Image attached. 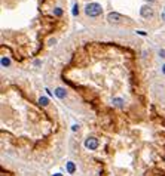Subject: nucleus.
<instances>
[{"label":"nucleus","instance_id":"9b49d317","mask_svg":"<svg viewBox=\"0 0 165 176\" xmlns=\"http://www.w3.org/2000/svg\"><path fill=\"white\" fill-rule=\"evenodd\" d=\"M72 130L73 132H77V130H79V124H73L72 126Z\"/></svg>","mask_w":165,"mask_h":176},{"label":"nucleus","instance_id":"f8f14e48","mask_svg":"<svg viewBox=\"0 0 165 176\" xmlns=\"http://www.w3.org/2000/svg\"><path fill=\"white\" fill-rule=\"evenodd\" d=\"M79 13V11H77V5H74V7H73V15H77Z\"/></svg>","mask_w":165,"mask_h":176},{"label":"nucleus","instance_id":"9d476101","mask_svg":"<svg viewBox=\"0 0 165 176\" xmlns=\"http://www.w3.org/2000/svg\"><path fill=\"white\" fill-rule=\"evenodd\" d=\"M54 13H55L57 16H61V15H63V11H61V9H60V7H57V9L54 11Z\"/></svg>","mask_w":165,"mask_h":176},{"label":"nucleus","instance_id":"6e6552de","mask_svg":"<svg viewBox=\"0 0 165 176\" xmlns=\"http://www.w3.org/2000/svg\"><path fill=\"white\" fill-rule=\"evenodd\" d=\"M113 104L116 105V107H122V105H124V101H122V99H113Z\"/></svg>","mask_w":165,"mask_h":176},{"label":"nucleus","instance_id":"4468645a","mask_svg":"<svg viewBox=\"0 0 165 176\" xmlns=\"http://www.w3.org/2000/svg\"><path fill=\"white\" fill-rule=\"evenodd\" d=\"M162 73H164V74H165V65H164V67H162Z\"/></svg>","mask_w":165,"mask_h":176},{"label":"nucleus","instance_id":"20e7f679","mask_svg":"<svg viewBox=\"0 0 165 176\" xmlns=\"http://www.w3.org/2000/svg\"><path fill=\"white\" fill-rule=\"evenodd\" d=\"M66 170H67L68 175H74L76 170H77L76 163H74V161H67V163H66Z\"/></svg>","mask_w":165,"mask_h":176},{"label":"nucleus","instance_id":"f257e3e1","mask_svg":"<svg viewBox=\"0 0 165 176\" xmlns=\"http://www.w3.org/2000/svg\"><path fill=\"white\" fill-rule=\"evenodd\" d=\"M85 12H86V15H88V16H92V18H94V16L101 15L103 7H101V5H98V3H89V5H86Z\"/></svg>","mask_w":165,"mask_h":176},{"label":"nucleus","instance_id":"f03ea898","mask_svg":"<svg viewBox=\"0 0 165 176\" xmlns=\"http://www.w3.org/2000/svg\"><path fill=\"white\" fill-rule=\"evenodd\" d=\"M107 21L112 22V24H119V22L124 21V16L119 15L118 12H110V13L107 15Z\"/></svg>","mask_w":165,"mask_h":176},{"label":"nucleus","instance_id":"39448f33","mask_svg":"<svg viewBox=\"0 0 165 176\" xmlns=\"http://www.w3.org/2000/svg\"><path fill=\"white\" fill-rule=\"evenodd\" d=\"M140 13H141L143 18H150V16L153 15V11H152L150 6H143L141 11H140Z\"/></svg>","mask_w":165,"mask_h":176},{"label":"nucleus","instance_id":"ddd939ff","mask_svg":"<svg viewBox=\"0 0 165 176\" xmlns=\"http://www.w3.org/2000/svg\"><path fill=\"white\" fill-rule=\"evenodd\" d=\"M52 176H63V173H60V172H57V173H54Z\"/></svg>","mask_w":165,"mask_h":176},{"label":"nucleus","instance_id":"7ed1b4c3","mask_svg":"<svg viewBox=\"0 0 165 176\" xmlns=\"http://www.w3.org/2000/svg\"><path fill=\"white\" fill-rule=\"evenodd\" d=\"M85 148L86 149H91V151H94V149L98 148V139L97 138H88L85 141Z\"/></svg>","mask_w":165,"mask_h":176},{"label":"nucleus","instance_id":"1a4fd4ad","mask_svg":"<svg viewBox=\"0 0 165 176\" xmlns=\"http://www.w3.org/2000/svg\"><path fill=\"white\" fill-rule=\"evenodd\" d=\"M9 64H11V61L7 59V58H2V65H3V67H7Z\"/></svg>","mask_w":165,"mask_h":176},{"label":"nucleus","instance_id":"2eb2a0df","mask_svg":"<svg viewBox=\"0 0 165 176\" xmlns=\"http://www.w3.org/2000/svg\"><path fill=\"white\" fill-rule=\"evenodd\" d=\"M149 2H155V0H149Z\"/></svg>","mask_w":165,"mask_h":176},{"label":"nucleus","instance_id":"0eeeda50","mask_svg":"<svg viewBox=\"0 0 165 176\" xmlns=\"http://www.w3.org/2000/svg\"><path fill=\"white\" fill-rule=\"evenodd\" d=\"M39 104L42 105V107H48V105H49V99L46 98V96H40V98H39Z\"/></svg>","mask_w":165,"mask_h":176},{"label":"nucleus","instance_id":"423d86ee","mask_svg":"<svg viewBox=\"0 0 165 176\" xmlns=\"http://www.w3.org/2000/svg\"><path fill=\"white\" fill-rule=\"evenodd\" d=\"M54 93H55V96H57V98H60V99H64L66 96H67V92H66V89H64V87H57Z\"/></svg>","mask_w":165,"mask_h":176}]
</instances>
